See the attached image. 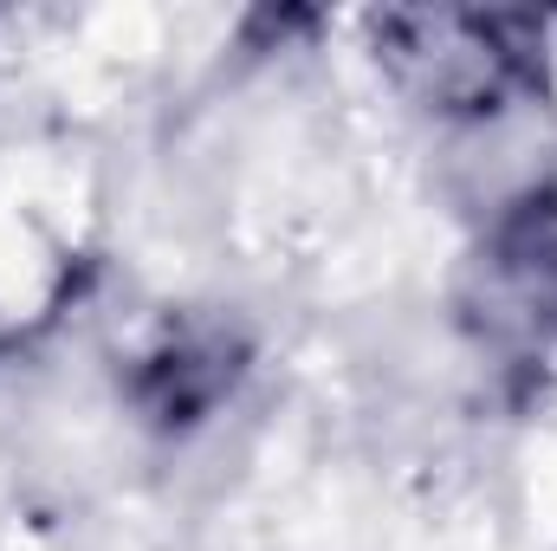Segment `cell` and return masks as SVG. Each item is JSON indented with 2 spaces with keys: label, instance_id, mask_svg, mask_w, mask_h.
<instances>
[{
  "label": "cell",
  "instance_id": "1",
  "mask_svg": "<svg viewBox=\"0 0 557 551\" xmlns=\"http://www.w3.org/2000/svg\"><path fill=\"white\" fill-rule=\"evenodd\" d=\"M383 59L441 111H493L519 72V52H506V20H383Z\"/></svg>",
  "mask_w": 557,
  "mask_h": 551
}]
</instances>
